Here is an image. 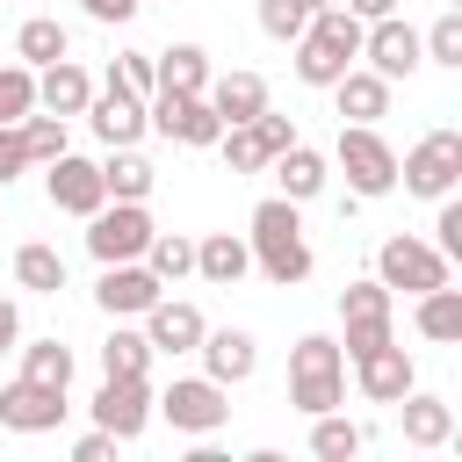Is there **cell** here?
Masks as SVG:
<instances>
[{
  "mask_svg": "<svg viewBox=\"0 0 462 462\" xmlns=\"http://www.w3.org/2000/svg\"><path fill=\"white\" fill-rule=\"evenodd\" d=\"M303 202H289V195H267L260 209H253V231H245V245H253V267L274 282V289H296L303 274H310V238H303V217H296Z\"/></svg>",
  "mask_w": 462,
  "mask_h": 462,
  "instance_id": "1",
  "label": "cell"
},
{
  "mask_svg": "<svg viewBox=\"0 0 462 462\" xmlns=\"http://www.w3.org/2000/svg\"><path fill=\"white\" fill-rule=\"evenodd\" d=\"M361 29H368V22H354L339 0L318 7V14L303 22V36H296V79H303V87H332L346 65H361Z\"/></svg>",
  "mask_w": 462,
  "mask_h": 462,
  "instance_id": "2",
  "label": "cell"
},
{
  "mask_svg": "<svg viewBox=\"0 0 462 462\" xmlns=\"http://www.w3.org/2000/svg\"><path fill=\"white\" fill-rule=\"evenodd\" d=\"M289 404H296L303 419L346 404V354H339V339L303 332V339L289 346Z\"/></svg>",
  "mask_w": 462,
  "mask_h": 462,
  "instance_id": "3",
  "label": "cell"
},
{
  "mask_svg": "<svg viewBox=\"0 0 462 462\" xmlns=\"http://www.w3.org/2000/svg\"><path fill=\"white\" fill-rule=\"evenodd\" d=\"M448 267H455V260H448L433 238H411V231H397V238L375 245V282H383L390 296H397V289H404V296H426V289L448 282Z\"/></svg>",
  "mask_w": 462,
  "mask_h": 462,
  "instance_id": "4",
  "label": "cell"
},
{
  "mask_svg": "<svg viewBox=\"0 0 462 462\" xmlns=\"http://www.w3.org/2000/svg\"><path fill=\"white\" fill-rule=\"evenodd\" d=\"M332 159L346 166V188H354V195H390V188H397V152H390V137H383L375 123H339Z\"/></svg>",
  "mask_w": 462,
  "mask_h": 462,
  "instance_id": "5",
  "label": "cell"
},
{
  "mask_svg": "<svg viewBox=\"0 0 462 462\" xmlns=\"http://www.w3.org/2000/svg\"><path fill=\"white\" fill-rule=\"evenodd\" d=\"M397 180H404V195H426V202L455 195V180H462V130H426L397 159Z\"/></svg>",
  "mask_w": 462,
  "mask_h": 462,
  "instance_id": "6",
  "label": "cell"
},
{
  "mask_svg": "<svg viewBox=\"0 0 462 462\" xmlns=\"http://www.w3.org/2000/svg\"><path fill=\"white\" fill-rule=\"evenodd\" d=\"M152 411H159L173 433H195V440H209V433L231 419L224 383H209V375H173V383H166V397H152Z\"/></svg>",
  "mask_w": 462,
  "mask_h": 462,
  "instance_id": "7",
  "label": "cell"
},
{
  "mask_svg": "<svg viewBox=\"0 0 462 462\" xmlns=\"http://www.w3.org/2000/svg\"><path fill=\"white\" fill-rule=\"evenodd\" d=\"M144 123H152L159 137H173V144H195V152H209V144L224 137V123H217V108H209V94H173V87H152Z\"/></svg>",
  "mask_w": 462,
  "mask_h": 462,
  "instance_id": "8",
  "label": "cell"
},
{
  "mask_svg": "<svg viewBox=\"0 0 462 462\" xmlns=\"http://www.w3.org/2000/svg\"><path fill=\"white\" fill-rule=\"evenodd\" d=\"M152 209L144 202H101L94 217H87V253L108 267V260H144V245H152Z\"/></svg>",
  "mask_w": 462,
  "mask_h": 462,
  "instance_id": "9",
  "label": "cell"
},
{
  "mask_svg": "<svg viewBox=\"0 0 462 462\" xmlns=\"http://www.w3.org/2000/svg\"><path fill=\"white\" fill-rule=\"evenodd\" d=\"M339 325H346V339H339V354L354 361V354H368V346H383V339H397L390 332V289L368 274V282H346L339 289Z\"/></svg>",
  "mask_w": 462,
  "mask_h": 462,
  "instance_id": "10",
  "label": "cell"
},
{
  "mask_svg": "<svg viewBox=\"0 0 462 462\" xmlns=\"http://www.w3.org/2000/svg\"><path fill=\"white\" fill-rule=\"evenodd\" d=\"M361 58H368V72H383L390 87H397V79H411V72L426 65V51H419V29H411L404 14H383V22H368V29H361Z\"/></svg>",
  "mask_w": 462,
  "mask_h": 462,
  "instance_id": "11",
  "label": "cell"
},
{
  "mask_svg": "<svg viewBox=\"0 0 462 462\" xmlns=\"http://www.w3.org/2000/svg\"><path fill=\"white\" fill-rule=\"evenodd\" d=\"M94 426L116 433V440H137L152 426V383L144 375H101L94 390Z\"/></svg>",
  "mask_w": 462,
  "mask_h": 462,
  "instance_id": "12",
  "label": "cell"
},
{
  "mask_svg": "<svg viewBox=\"0 0 462 462\" xmlns=\"http://www.w3.org/2000/svg\"><path fill=\"white\" fill-rule=\"evenodd\" d=\"M159 296H166V282H159L144 260H108L101 282H94V303H101L108 318H144Z\"/></svg>",
  "mask_w": 462,
  "mask_h": 462,
  "instance_id": "13",
  "label": "cell"
},
{
  "mask_svg": "<svg viewBox=\"0 0 462 462\" xmlns=\"http://www.w3.org/2000/svg\"><path fill=\"white\" fill-rule=\"evenodd\" d=\"M65 411H72L65 390H51V383H29V375L0 383V426H7V433H58Z\"/></svg>",
  "mask_w": 462,
  "mask_h": 462,
  "instance_id": "14",
  "label": "cell"
},
{
  "mask_svg": "<svg viewBox=\"0 0 462 462\" xmlns=\"http://www.w3.org/2000/svg\"><path fill=\"white\" fill-rule=\"evenodd\" d=\"M43 188H51V209H65V217H94V209L108 202L101 166H94V159H72V152H58V159L43 166Z\"/></svg>",
  "mask_w": 462,
  "mask_h": 462,
  "instance_id": "15",
  "label": "cell"
},
{
  "mask_svg": "<svg viewBox=\"0 0 462 462\" xmlns=\"http://www.w3.org/2000/svg\"><path fill=\"white\" fill-rule=\"evenodd\" d=\"M354 375H361V397H368V404H397V397L419 383V368H411V354H404L397 339H383V346L354 354Z\"/></svg>",
  "mask_w": 462,
  "mask_h": 462,
  "instance_id": "16",
  "label": "cell"
},
{
  "mask_svg": "<svg viewBox=\"0 0 462 462\" xmlns=\"http://www.w3.org/2000/svg\"><path fill=\"white\" fill-rule=\"evenodd\" d=\"M79 116L94 123V137H101L108 152H116V144H137V137L152 130V123H144V101L123 94V87H94V101H87Z\"/></svg>",
  "mask_w": 462,
  "mask_h": 462,
  "instance_id": "17",
  "label": "cell"
},
{
  "mask_svg": "<svg viewBox=\"0 0 462 462\" xmlns=\"http://www.w3.org/2000/svg\"><path fill=\"white\" fill-rule=\"evenodd\" d=\"M202 332H209V318H202L195 303H180V296H159V303L144 310V339H152V354H195Z\"/></svg>",
  "mask_w": 462,
  "mask_h": 462,
  "instance_id": "18",
  "label": "cell"
},
{
  "mask_svg": "<svg viewBox=\"0 0 462 462\" xmlns=\"http://www.w3.org/2000/svg\"><path fill=\"white\" fill-rule=\"evenodd\" d=\"M195 354H202V375H209V383H224V390H231V383H245V375L260 368V346H253V332H245V325H217V332H202V346H195Z\"/></svg>",
  "mask_w": 462,
  "mask_h": 462,
  "instance_id": "19",
  "label": "cell"
},
{
  "mask_svg": "<svg viewBox=\"0 0 462 462\" xmlns=\"http://www.w3.org/2000/svg\"><path fill=\"white\" fill-rule=\"evenodd\" d=\"M397 426H404V448H448V440H455V404L411 383V390L397 397Z\"/></svg>",
  "mask_w": 462,
  "mask_h": 462,
  "instance_id": "20",
  "label": "cell"
},
{
  "mask_svg": "<svg viewBox=\"0 0 462 462\" xmlns=\"http://www.w3.org/2000/svg\"><path fill=\"white\" fill-rule=\"evenodd\" d=\"M332 101H339V123H383L390 116V79L368 72V65H346L332 79Z\"/></svg>",
  "mask_w": 462,
  "mask_h": 462,
  "instance_id": "21",
  "label": "cell"
},
{
  "mask_svg": "<svg viewBox=\"0 0 462 462\" xmlns=\"http://www.w3.org/2000/svg\"><path fill=\"white\" fill-rule=\"evenodd\" d=\"M195 274L217 282V289H238L253 274V245L238 231H209V238H195Z\"/></svg>",
  "mask_w": 462,
  "mask_h": 462,
  "instance_id": "22",
  "label": "cell"
},
{
  "mask_svg": "<svg viewBox=\"0 0 462 462\" xmlns=\"http://www.w3.org/2000/svg\"><path fill=\"white\" fill-rule=\"evenodd\" d=\"M94 101V79H87V65H72V58H58V65H43L36 72V108H51V116H79Z\"/></svg>",
  "mask_w": 462,
  "mask_h": 462,
  "instance_id": "23",
  "label": "cell"
},
{
  "mask_svg": "<svg viewBox=\"0 0 462 462\" xmlns=\"http://www.w3.org/2000/svg\"><path fill=\"white\" fill-rule=\"evenodd\" d=\"M202 94H209L217 123H253V116L267 108V79H260V72H224V79H209Z\"/></svg>",
  "mask_w": 462,
  "mask_h": 462,
  "instance_id": "24",
  "label": "cell"
},
{
  "mask_svg": "<svg viewBox=\"0 0 462 462\" xmlns=\"http://www.w3.org/2000/svg\"><path fill=\"white\" fill-rule=\"evenodd\" d=\"M267 166H274V180H282V195H289V202H310V195H325V152H310L303 137H296V144H282Z\"/></svg>",
  "mask_w": 462,
  "mask_h": 462,
  "instance_id": "25",
  "label": "cell"
},
{
  "mask_svg": "<svg viewBox=\"0 0 462 462\" xmlns=\"http://www.w3.org/2000/svg\"><path fill=\"white\" fill-rule=\"evenodd\" d=\"M14 58H22L29 72H43V65L72 58V36H65V22H51V14H29V22L14 29Z\"/></svg>",
  "mask_w": 462,
  "mask_h": 462,
  "instance_id": "26",
  "label": "cell"
},
{
  "mask_svg": "<svg viewBox=\"0 0 462 462\" xmlns=\"http://www.w3.org/2000/svg\"><path fill=\"white\" fill-rule=\"evenodd\" d=\"M152 159H137V144H116L108 159H101V188H108V202H144L152 195Z\"/></svg>",
  "mask_w": 462,
  "mask_h": 462,
  "instance_id": "27",
  "label": "cell"
},
{
  "mask_svg": "<svg viewBox=\"0 0 462 462\" xmlns=\"http://www.w3.org/2000/svg\"><path fill=\"white\" fill-rule=\"evenodd\" d=\"M411 303H419V310H411V325H419L433 346H455V339H462V289H448V282H440V289H426V296H411Z\"/></svg>",
  "mask_w": 462,
  "mask_h": 462,
  "instance_id": "28",
  "label": "cell"
},
{
  "mask_svg": "<svg viewBox=\"0 0 462 462\" xmlns=\"http://www.w3.org/2000/svg\"><path fill=\"white\" fill-rule=\"evenodd\" d=\"M152 72H159V87H173V94H202V87H209V51H202V43L152 51Z\"/></svg>",
  "mask_w": 462,
  "mask_h": 462,
  "instance_id": "29",
  "label": "cell"
},
{
  "mask_svg": "<svg viewBox=\"0 0 462 462\" xmlns=\"http://www.w3.org/2000/svg\"><path fill=\"white\" fill-rule=\"evenodd\" d=\"M14 282H22L29 296H58V289H65V253H58V245H36V238L14 245Z\"/></svg>",
  "mask_w": 462,
  "mask_h": 462,
  "instance_id": "30",
  "label": "cell"
},
{
  "mask_svg": "<svg viewBox=\"0 0 462 462\" xmlns=\"http://www.w3.org/2000/svg\"><path fill=\"white\" fill-rule=\"evenodd\" d=\"M361 448H368V433H361L354 419H339V411H318V419H310V455H318V462H354Z\"/></svg>",
  "mask_w": 462,
  "mask_h": 462,
  "instance_id": "31",
  "label": "cell"
},
{
  "mask_svg": "<svg viewBox=\"0 0 462 462\" xmlns=\"http://www.w3.org/2000/svg\"><path fill=\"white\" fill-rule=\"evenodd\" d=\"M14 354H22V375H29V383L72 390V346H65V339H29V346H14Z\"/></svg>",
  "mask_w": 462,
  "mask_h": 462,
  "instance_id": "32",
  "label": "cell"
},
{
  "mask_svg": "<svg viewBox=\"0 0 462 462\" xmlns=\"http://www.w3.org/2000/svg\"><path fill=\"white\" fill-rule=\"evenodd\" d=\"M144 267H152L159 282H188V274H195V238H180V231H152Z\"/></svg>",
  "mask_w": 462,
  "mask_h": 462,
  "instance_id": "33",
  "label": "cell"
},
{
  "mask_svg": "<svg viewBox=\"0 0 462 462\" xmlns=\"http://www.w3.org/2000/svg\"><path fill=\"white\" fill-rule=\"evenodd\" d=\"M144 368H152V339L130 332V325H116L101 339V375H144Z\"/></svg>",
  "mask_w": 462,
  "mask_h": 462,
  "instance_id": "34",
  "label": "cell"
},
{
  "mask_svg": "<svg viewBox=\"0 0 462 462\" xmlns=\"http://www.w3.org/2000/svg\"><path fill=\"white\" fill-rule=\"evenodd\" d=\"M14 130H22V152H29V166H51V159L65 152V116H51V108H43V116L29 108Z\"/></svg>",
  "mask_w": 462,
  "mask_h": 462,
  "instance_id": "35",
  "label": "cell"
},
{
  "mask_svg": "<svg viewBox=\"0 0 462 462\" xmlns=\"http://www.w3.org/2000/svg\"><path fill=\"white\" fill-rule=\"evenodd\" d=\"M108 87H123V94L152 101V87H159V72H152V51H116V58H108Z\"/></svg>",
  "mask_w": 462,
  "mask_h": 462,
  "instance_id": "36",
  "label": "cell"
},
{
  "mask_svg": "<svg viewBox=\"0 0 462 462\" xmlns=\"http://www.w3.org/2000/svg\"><path fill=\"white\" fill-rule=\"evenodd\" d=\"M217 152H224V166H231V173H267V152H260V137H253V123H224V137H217Z\"/></svg>",
  "mask_w": 462,
  "mask_h": 462,
  "instance_id": "37",
  "label": "cell"
},
{
  "mask_svg": "<svg viewBox=\"0 0 462 462\" xmlns=\"http://www.w3.org/2000/svg\"><path fill=\"white\" fill-rule=\"evenodd\" d=\"M419 51H426V65H455V72H462V14L448 7V14L419 36Z\"/></svg>",
  "mask_w": 462,
  "mask_h": 462,
  "instance_id": "38",
  "label": "cell"
},
{
  "mask_svg": "<svg viewBox=\"0 0 462 462\" xmlns=\"http://www.w3.org/2000/svg\"><path fill=\"white\" fill-rule=\"evenodd\" d=\"M36 108V72L29 65H0V123H22Z\"/></svg>",
  "mask_w": 462,
  "mask_h": 462,
  "instance_id": "39",
  "label": "cell"
},
{
  "mask_svg": "<svg viewBox=\"0 0 462 462\" xmlns=\"http://www.w3.org/2000/svg\"><path fill=\"white\" fill-rule=\"evenodd\" d=\"M303 22H310V7H303V0H260V29H267L274 43H296V36H303Z\"/></svg>",
  "mask_w": 462,
  "mask_h": 462,
  "instance_id": "40",
  "label": "cell"
},
{
  "mask_svg": "<svg viewBox=\"0 0 462 462\" xmlns=\"http://www.w3.org/2000/svg\"><path fill=\"white\" fill-rule=\"evenodd\" d=\"M433 245H440L448 260H462V202H455V195H440V217H433Z\"/></svg>",
  "mask_w": 462,
  "mask_h": 462,
  "instance_id": "41",
  "label": "cell"
},
{
  "mask_svg": "<svg viewBox=\"0 0 462 462\" xmlns=\"http://www.w3.org/2000/svg\"><path fill=\"white\" fill-rule=\"evenodd\" d=\"M253 137H260V152L274 159L282 144H296V123H289V116H274V108H260V116H253Z\"/></svg>",
  "mask_w": 462,
  "mask_h": 462,
  "instance_id": "42",
  "label": "cell"
},
{
  "mask_svg": "<svg viewBox=\"0 0 462 462\" xmlns=\"http://www.w3.org/2000/svg\"><path fill=\"white\" fill-rule=\"evenodd\" d=\"M22 166H29L22 130H14V123H0V188H7V180H22Z\"/></svg>",
  "mask_w": 462,
  "mask_h": 462,
  "instance_id": "43",
  "label": "cell"
},
{
  "mask_svg": "<svg viewBox=\"0 0 462 462\" xmlns=\"http://www.w3.org/2000/svg\"><path fill=\"white\" fill-rule=\"evenodd\" d=\"M79 7H87V22H101V29H116V22H130V14L144 7V0H79Z\"/></svg>",
  "mask_w": 462,
  "mask_h": 462,
  "instance_id": "44",
  "label": "cell"
},
{
  "mask_svg": "<svg viewBox=\"0 0 462 462\" xmlns=\"http://www.w3.org/2000/svg\"><path fill=\"white\" fill-rule=\"evenodd\" d=\"M108 455H116V433H101V426L72 440V462H108Z\"/></svg>",
  "mask_w": 462,
  "mask_h": 462,
  "instance_id": "45",
  "label": "cell"
},
{
  "mask_svg": "<svg viewBox=\"0 0 462 462\" xmlns=\"http://www.w3.org/2000/svg\"><path fill=\"white\" fill-rule=\"evenodd\" d=\"M14 346H22V310L0 296V354H14Z\"/></svg>",
  "mask_w": 462,
  "mask_h": 462,
  "instance_id": "46",
  "label": "cell"
},
{
  "mask_svg": "<svg viewBox=\"0 0 462 462\" xmlns=\"http://www.w3.org/2000/svg\"><path fill=\"white\" fill-rule=\"evenodd\" d=\"M354 22H383V14H397V0H339Z\"/></svg>",
  "mask_w": 462,
  "mask_h": 462,
  "instance_id": "47",
  "label": "cell"
},
{
  "mask_svg": "<svg viewBox=\"0 0 462 462\" xmlns=\"http://www.w3.org/2000/svg\"><path fill=\"white\" fill-rule=\"evenodd\" d=\"M303 7H310V14H318V7H332V0H303Z\"/></svg>",
  "mask_w": 462,
  "mask_h": 462,
  "instance_id": "48",
  "label": "cell"
}]
</instances>
